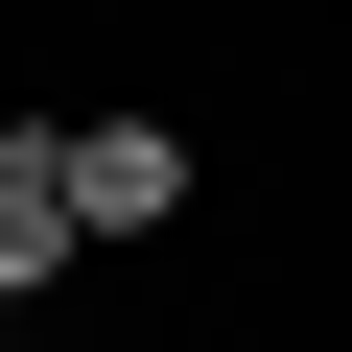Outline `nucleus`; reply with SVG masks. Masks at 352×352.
<instances>
[{"label":"nucleus","instance_id":"1","mask_svg":"<svg viewBox=\"0 0 352 352\" xmlns=\"http://www.w3.org/2000/svg\"><path fill=\"white\" fill-rule=\"evenodd\" d=\"M47 212H71V258H141V235L212 212V141L141 118V94H94V118H47Z\"/></svg>","mask_w":352,"mask_h":352},{"label":"nucleus","instance_id":"2","mask_svg":"<svg viewBox=\"0 0 352 352\" xmlns=\"http://www.w3.org/2000/svg\"><path fill=\"white\" fill-rule=\"evenodd\" d=\"M94 258H71V212H47V118H0V329H47Z\"/></svg>","mask_w":352,"mask_h":352}]
</instances>
